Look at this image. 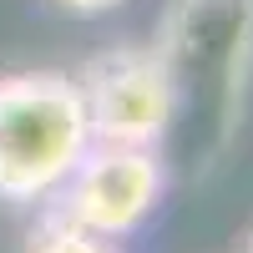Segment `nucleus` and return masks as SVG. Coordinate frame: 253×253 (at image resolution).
Instances as JSON below:
<instances>
[{"label": "nucleus", "instance_id": "nucleus-1", "mask_svg": "<svg viewBox=\"0 0 253 253\" xmlns=\"http://www.w3.org/2000/svg\"><path fill=\"white\" fill-rule=\"evenodd\" d=\"M91 147V122L76 76L10 71L0 76V203L31 208L56 198Z\"/></svg>", "mask_w": 253, "mask_h": 253}, {"label": "nucleus", "instance_id": "nucleus-2", "mask_svg": "<svg viewBox=\"0 0 253 253\" xmlns=\"http://www.w3.org/2000/svg\"><path fill=\"white\" fill-rule=\"evenodd\" d=\"M76 86L86 101L91 142H117V147H162L182 107L167 51H142V46L101 51L96 61L81 66Z\"/></svg>", "mask_w": 253, "mask_h": 253}, {"label": "nucleus", "instance_id": "nucleus-3", "mask_svg": "<svg viewBox=\"0 0 253 253\" xmlns=\"http://www.w3.org/2000/svg\"><path fill=\"white\" fill-rule=\"evenodd\" d=\"M167 198V162L157 147L91 142L71 177L56 187V213L91 233L132 238Z\"/></svg>", "mask_w": 253, "mask_h": 253}, {"label": "nucleus", "instance_id": "nucleus-4", "mask_svg": "<svg viewBox=\"0 0 253 253\" xmlns=\"http://www.w3.org/2000/svg\"><path fill=\"white\" fill-rule=\"evenodd\" d=\"M20 253H122V238H107V233H91V228H81L71 218H41L31 228V238Z\"/></svg>", "mask_w": 253, "mask_h": 253}, {"label": "nucleus", "instance_id": "nucleus-5", "mask_svg": "<svg viewBox=\"0 0 253 253\" xmlns=\"http://www.w3.org/2000/svg\"><path fill=\"white\" fill-rule=\"evenodd\" d=\"M61 10H71V15H101V10H117L122 0H56Z\"/></svg>", "mask_w": 253, "mask_h": 253}, {"label": "nucleus", "instance_id": "nucleus-6", "mask_svg": "<svg viewBox=\"0 0 253 253\" xmlns=\"http://www.w3.org/2000/svg\"><path fill=\"white\" fill-rule=\"evenodd\" d=\"M243 253H253V233H248V243H243Z\"/></svg>", "mask_w": 253, "mask_h": 253}]
</instances>
